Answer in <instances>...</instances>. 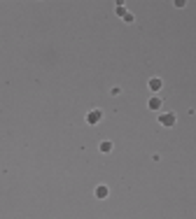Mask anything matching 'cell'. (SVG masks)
<instances>
[{
  "mask_svg": "<svg viewBox=\"0 0 196 219\" xmlns=\"http://www.w3.org/2000/svg\"><path fill=\"white\" fill-rule=\"evenodd\" d=\"M159 124L161 126H173L175 124V114H170V112H168V114H161L159 117Z\"/></svg>",
  "mask_w": 196,
  "mask_h": 219,
  "instance_id": "cell-1",
  "label": "cell"
},
{
  "mask_svg": "<svg viewBox=\"0 0 196 219\" xmlns=\"http://www.w3.org/2000/svg\"><path fill=\"white\" fill-rule=\"evenodd\" d=\"M98 119H101V112H98V109H96V112H91V114H86V121H89V124H96Z\"/></svg>",
  "mask_w": 196,
  "mask_h": 219,
  "instance_id": "cell-2",
  "label": "cell"
},
{
  "mask_svg": "<svg viewBox=\"0 0 196 219\" xmlns=\"http://www.w3.org/2000/svg\"><path fill=\"white\" fill-rule=\"evenodd\" d=\"M149 89H152V91H159L161 89V79H156V77L149 79Z\"/></svg>",
  "mask_w": 196,
  "mask_h": 219,
  "instance_id": "cell-3",
  "label": "cell"
},
{
  "mask_svg": "<svg viewBox=\"0 0 196 219\" xmlns=\"http://www.w3.org/2000/svg\"><path fill=\"white\" fill-rule=\"evenodd\" d=\"M149 107H152V109H159L161 107V98H152V100H149Z\"/></svg>",
  "mask_w": 196,
  "mask_h": 219,
  "instance_id": "cell-4",
  "label": "cell"
},
{
  "mask_svg": "<svg viewBox=\"0 0 196 219\" xmlns=\"http://www.w3.org/2000/svg\"><path fill=\"white\" fill-rule=\"evenodd\" d=\"M96 196H98V198H105V196H107V189L105 187H98V189H96Z\"/></svg>",
  "mask_w": 196,
  "mask_h": 219,
  "instance_id": "cell-5",
  "label": "cell"
},
{
  "mask_svg": "<svg viewBox=\"0 0 196 219\" xmlns=\"http://www.w3.org/2000/svg\"><path fill=\"white\" fill-rule=\"evenodd\" d=\"M112 149V142H101V151H110Z\"/></svg>",
  "mask_w": 196,
  "mask_h": 219,
  "instance_id": "cell-6",
  "label": "cell"
}]
</instances>
